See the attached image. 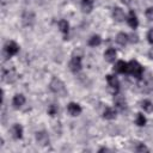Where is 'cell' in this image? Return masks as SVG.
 I'll list each match as a JSON object with an SVG mask.
<instances>
[{
  "mask_svg": "<svg viewBox=\"0 0 153 153\" xmlns=\"http://www.w3.org/2000/svg\"><path fill=\"white\" fill-rule=\"evenodd\" d=\"M49 88H50L51 92H54L55 94H57V96H60V97L67 96V88H66L63 81H62L61 79L56 78V76H54V78L51 79V81H50V84H49Z\"/></svg>",
  "mask_w": 153,
  "mask_h": 153,
  "instance_id": "cell-1",
  "label": "cell"
},
{
  "mask_svg": "<svg viewBox=\"0 0 153 153\" xmlns=\"http://www.w3.org/2000/svg\"><path fill=\"white\" fill-rule=\"evenodd\" d=\"M143 73V67L135 60H131L130 62H128V67H127V74H130L137 79H141Z\"/></svg>",
  "mask_w": 153,
  "mask_h": 153,
  "instance_id": "cell-2",
  "label": "cell"
},
{
  "mask_svg": "<svg viewBox=\"0 0 153 153\" xmlns=\"http://www.w3.org/2000/svg\"><path fill=\"white\" fill-rule=\"evenodd\" d=\"M35 20H36V17H35V13L32 11H24L23 12V14H22V23H23L24 26H26V27L33 26Z\"/></svg>",
  "mask_w": 153,
  "mask_h": 153,
  "instance_id": "cell-3",
  "label": "cell"
},
{
  "mask_svg": "<svg viewBox=\"0 0 153 153\" xmlns=\"http://www.w3.org/2000/svg\"><path fill=\"white\" fill-rule=\"evenodd\" d=\"M4 50H5V54H6V56H7V57H11V56L16 55V54L19 51V45H18L16 42H13V41H10V42H7V43L5 44V47H4Z\"/></svg>",
  "mask_w": 153,
  "mask_h": 153,
  "instance_id": "cell-4",
  "label": "cell"
},
{
  "mask_svg": "<svg viewBox=\"0 0 153 153\" xmlns=\"http://www.w3.org/2000/svg\"><path fill=\"white\" fill-rule=\"evenodd\" d=\"M2 80L6 82H14L17 80V73L14 68H4L2 69Z\"/></svg>",
  "mask_w": 153,
  "mask_h": 153,
  "instance_id": "cell-5",
  "label": "cell"
},
{
  "mask_svg": "<svg viewBox=\"0 0 153 153\" xmlns=\"http://www.w3.org/2000/svg\"><path fill=\"white\" fill-rule=\"evenodd\" d=\"M106 81H108V85H109V87L111 88L112 93L116 94V93L118 92V90H120V81H118L117 76L109 74V75H106Z\"/></svg>",
  "mask_w": 153,
  "mask_h": 153,
  "instance_id": "cell-6",
  "label": "cell"
},
{
  "mask_svg": "<svg viewBox=\"0 0 153 153\" xmlns=\"http://www.w3.org/2000/svg\"><path fill=\"white\" fill-rule=\"evenodd\" d=\"M81 57L80 56H73L69 61V69L73 72V73H79L81 71Z\"/></svg>",
  "mask_w": 153,
  "mask_h": 153,
  "instance_id": "cell-7",
  "label": "cell"
},
{
  "mask_svg": "<svg viewBox=\"0 0 153 153\" xmlns=\"http://www.w3.org/2000/svg\"><path fill=\"white\" fill-rule=\"evenodd\" d=\"M36 141L41 145V146H48L50 140H49V135L45 130H39L36 133Z\"/></svg>",
  "mask_w": 153,
  "mask_h": 153,
  "instance_id": "cell-8",
  "label": "cell"
},
{
  "mask_svg": "<svg viewBox=\"0 0 153 153\" xmlns=\"http://www.w3.org/2000/svg\"><path fill=\"white\" fill-rule=\"evenodd\" d=\"M114 103H115V106H116L120 111L127 110V102H126L124 97H122V96H120V94L116 93V96H115V98H114Z\"/></svg>",
  "mask_w": 153,
  "mask_h": 153,
  "instance_id": "cell-9",
  "label": "cell"
},
{
  "mask_svg": "<svg viewBox=\"0 0 153 153\" xmlns=\"http://www.w3.org/2000/svg\"><path fill=\"white\" fill-rule=\"evenodd\" d=\"M67 111H68V114L71 116H78L81 112V106L78 103H73L72 102V103H69L67 105Z\"/></svg>",
  "mask_w": 153,
  "mask_h": 153,
  "instance_id": "cell-10",
  "label": "cell"
},
{
  "mask_svg": "<svg viewBox=\"0 0 153 153\" xmlns=\"http://www.w3.org/2000/svg\"><path fill=\"white\" fill-rule=\"evenodd\" d=\"M112 18L116 20V22H118V23H121V22H123L124 19H126V16H124V12H123V10L121 8V7H114L112 8Z\"/></svg>",
  "mask_w": 153,
  "mask_h": 153,
  "instance_id": "cell-11",
  "label": "cell"
},
{
  "mask_svg": "<svg viewBox=\"0 0 153 153\" xmlns=\"http://www.w3.org/2000/svg\"><path fill=\"white\" fill-rule=\"evenodd\" d=\"M57 25H59L60 31L63 33L65 39H67V37H68V31H69V24H68V22L65 20V19H60L59 23H57Z\"/></svg>",
  "mask_w": 153,
  "mask_h": 153,
  "instance_id": "cell-12",
  "label": "cell"
},
{
  "mask_svg": "<svg viewBox=\"0 0 153 153\" xmlns=\"http://www.w3.org/2000/svg\"><path fill=\"white\" fill-rule=\"evenodd\" d=\"M24 103H25V97H24L22 93L16 94V96L13 97V99H12V104H13V108H14V109L22 108V106L24 105Z\"/></svg>",
  "mask_w": 153,
  "mask_h": 153,
  "instance_id": "cell-13",
  "label": "cell"
},
{
  "mask_svg": "<svg viewBox=\"0 0 153 153\" xmlns=\"http://www.w3.org/2000/svg\"><path fill=\"white\" fill-rule=\"evenodd\" d=\"M127 22H128V25L131 27V29H136L137 25H139V20H137V17L135 14L134 11H130L129 14H128V18H127Z\"/></svg>",
  "mask_w": 153,
  "mask_h": 153,
  "instance_id": "cell-14",
  "label": "cell"
},
{
  "mask_svg": "<svg viewBox=\"0 0 153 153\" xmlns=\"http://www.w3.org/2000/svg\"><path fill=\"white\" fill-rule=\"evenodd\" d=\"M12 135H13V137L14 139H17V140H19V139H22L23 137V127H22V124H19V123H16V124H13V127H12Z\"/></svg>",
  "mask_w": 153,
  "mask_h": 153,
  "instance_id": "cell-15",
  "label": "cell"
},
{
  "mask_svg": "<svg viewBox=\"0 0 153 153\" xmlns=\"http://www.w3.org/2000/svg\"><path fill=\"white\" fill-rule=\"evenodd\" d=\"M127 67H128V62H124V61H117L115 67H114V71L117 72V73H121V74H127Z\"/></svg>",
  "mask_w": 153,
  "mask_h": 153,
  "instance_id": "cell-16",
  "label": "cell"
},
{
  "mask_svg": "<svg viewBox=\"0 0 153 153\" xmlns=\"http://www.w3.org/2000/svg\"><path fill=\"white\" fill-rule=\"evenodd\" d=\"M104 59L108 61V62H114L116 60V50L114 48H109L105 50L104 53Z\"/></svg>",
  "mask_w": 153,
  "mask_h": 153,
  "instance_id": "cell-17",
  "label": "cell"
},
{
  "mask_svg": "<svg viewBox=\"0 0 153 153\" xmlns=\"http://www.w3.org/2000/svg\"><path fill=\"white\" fill-rule=\"evenodd\" d=\"M81 10L84 13H90L93 10V1L92 0H81Z\"/></svg>",
  "mask_w": 153,
  "mask_h": 153,
  "instance_id": "cell-18",
  "label": "cell"
},
{
  "mask_svg": "<svg viewBox=\"0 0 153 153\" xmlns=\"http://www.w3.org/2000/svg\"><path fill=\"white\" fill-rule=\"evenodd\" d=\"M116 42H117L120 45H126V44L129 42L128 35L124 33V32H120V33H117V36H116Z\"/></svg>",
  "mask_w": 153,
  "mask_h": 153,
  "instance_id": "cell-19",
  "label": "cell"
},
{
  "mask_svg": "<svg viewBox=\"0 0 153 153\" xmlns=\"http://www.w3.org/2000/svg\"><path fill=\"white\" fill-rule=\"evenodd\" d=\"M103 117H104L105 120H114V118L116 117V111H115L112 108L106 106L105 110H104V112H103Z\"/></svg>",
  "mask_w": 153,
  "mask_h": 153,
  "instance_id": "cell-20",
  "label": "cell"
},
{
  "mask_svg": "<svg viewBox=\"0 0 153 153\" xmlns=\"http://www.w3.org/2000/svg\"><path fill=\"white\" fill-rule=\"evenodd\" d=\"M100 43H102V38H100V36H98V35H93V36H91V38L88 39V45H90V47H98Z\"/></svg>",
  "mask_w": 153,
  "mask_h": 153,
  "instance_id": "cell-21",
  "label": "cell"
},
{
  "mask_svg": "<svg viewBox=\"0 0 153 153\" xmlns=\"http://www.w3.org/2000/svg\"><path fill=\"white\" fill-rule=\"evenodd\" d=\"M141 108L146 111V112H152L153 111V103L148 99H143L141 102Z\"/></svg>",
  "mask_w": 153,
  "mask_h": 153,
  "instance_id": "cell-22",
  "label": "cell"
},
{
  "mask_svg": "<svg viewBox=\"0 0 153 153\" xmlns=\"http://www.w3.org/2000/svg\"><path fill=\"white\" fill-rule=\"evenodd\" d=\"M135 123L139 126V127H143L145 124H146V117L141 114V112H139V114H136V118H135Z\"/></svg>",
  "mask_w": 153,
  "mask_h": 153,
  "instance_id": "cell-23",
  "label": "cell"
},
{
  "mask_svg": "<svg viewBox=\"0 0 153 153\" xmlns=\"http://www.w3.org/2000/svg\"><path fill=\"white\" fill-rule=\"evenodd\" d=\"M57 112H59V108H57V105L51 104V105L48 108V114H49L50 116H55V115H57Z\"/></svg>",
  "mask_w": 153,
  "mask_h": 153,
  "instance_id": "cell-24",
  "label": "cell"
},
{
  "mask_svg": "<svg viewBox=\"0 0 153 153\" xmlns=\"http://www.w3.org/2000/svg\"><path fill=\"white\" fill-rule=\"evenodd\" d=\"M134 149H135V152H148V148L141 142H137Z\"/></svg>",
  "mask_w": 153,
  "mask_h": 153,
  "instance_id": "cell-25",
  "label": "cell"
},
{
  "mask_svg": "<svg viewBox=\"0 0 153 153\" xmlns=\"http://www.w3.org/2000/svg\"><path fill=\"white\" fill-rule=\"evenodd\" d=\"M145 16H146V18L148 19V20H153V7H148L147 10H146V12H145Z\"/></svg>",
  "mask_w": 153,
  "mask_h": 153,
  "instance_id": "cell-26",
  "label": "cell"
},
{
  "mask_svg": "<svg viewBox=\"0 0 153 153\" xmlns=\"http://www.w3.org/2000/svg\"><path fill=\"white\" fill-rule=\"evenodd\" d=\"M128 38H129V42H131V43H137V41H139L137 35H134V33L128 35Z\"/></svg>",
  "mask_w": 153,
  "mask_h": 153,
  "instance_id": "cell-27",
  "label": "cell"
},
{
  "mask_svg": "<svg viewBox=\"0 0 153 153\" xmlns=\"http://www.w3.org/2000/svg\"><path fill=\"white\" fill-rule=\"evenodd\" d=\"M147 39H148V42H149L151 44H153V27L148 31V33H147Z\"/></svg>",
  "mask_w": 153,
  "mask_h": 153,
  "instance_id": "cell-28",
  "label": "cell"
},
{
  "mask_svg": "<svg viewBox=\"0 0 153 153\" xmlns=\"http://www.w3.org/2000/svg\"><path fill=\"white\" fill-rule=\"evenodd\" d=\"M148 57L153 60V48H152V49H151V50L148 51Z\"/></svg>",
  "mask_w": 153,
  "mask_h": 153,
  "instance_id": "cell-29",
  "label": "cell"
},
{
  "mask_svg": "<svg viewBox=\"0 0 153 153\" xmlns=\"http://www.w3.org/2000/svg\"><path fill=\"white\" fill-rule=\"evenodd\" d=\"M124 5H130V2H131V0H121Z\"/></svg>",
  "mask_w": 153,
  "mask_h": 153,
  "instance_id": "cell-30",
  "label": "cell"
},
{
  "mask_svg": "<svg viewBox=\"0 0 153 153\" xmlns=\"http://www.w3.org/2000/svg\"><path fill=\"white\" fill-rule=\"evenodd\" d=\"M36 1H41V0H36Z\"/></svg>",
  "mask_w": 153,
  "mask_h": 153,
  "instance_id": "cell-31",
  "label": "cell"
}]
</instances>
